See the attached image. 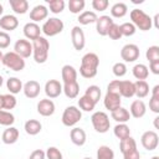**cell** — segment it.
<instances>
[{"mask_svg": "<svg viewBox=\"0 0 159 159\" xmlns=\"http://www.w3.org/2000/svg\"><path fill=\"white\" fill-rule=\"evenodd\" d=\"M22 82L20 78L17 77H10L7 78L6 81V88L9 89V93L11 94H16V93H20V91H22Z\"/></svg>", "mask_w": 159, "mask_h": 159, "instance_id": "cell-32", "label": "cell"}, {"mask_svg": "<svg viewBox=\"0 0 159 159\" xmlns=\"http://www.w3.org/2000/svg\"><path fill=\"white\" fill-rule=\"evenodd\" d=\"M145 57L150 62L159 61V47L158 46H149L145 51Z\"/></svg>", "mask_w": 159, "mask_h": 159, "instance_id": "cell-44", "label": "cell"}, {"mask_svg": "<svg viewBox=\"0 0 159 159\" xmlns=\"http://www.w3.org/2000/svg\"><path fill=\"white\" fill-rule=\"evenodd\" d=\"M158 120H159V117H155L154 118V127L158 129Z\"/></svg>", "mask_w": 159, "mask_h": 159, "instance_id": "cell-57", "label": "cell"}, {"mask_svg": "<svg viewBox=\"0 0 159 159\" xmlns=\"http://www.w3.org/2000/svg\"><path fill=\"white\" fill-rule=\"evenodd\" d=\"M135 149H137V142L132 137H128V138L122 139L119 142V150H120V153L123 155L127 154V153H129V152H133Z\"/></svg>", "mask_w": 159, "mask_h": 159, "instance_id": "cell-31", "label": "cell"}, {"mask_svg": "<svg viewBox=\"0 0 159 159\" xmlns=\"http://www.w3.org/2000/svg\"><path fill=\"white\" fill-rule=\"evenodd\" d=\"M145 113H147V106H145V103L142 99H135V101L132 102L130 108H129L130 117L139 119V118L144 117Z\"/></svg>", "mask_w": 159, "mask_h": 159, "instance_id": "cell-18", "label": "cell"}, {"mask_svg": "<svg viewBox=\"0 0 159 159\" xmlns=\"http://www.w3.org/2000/svg\"><path fill=\"white\" fill-rule=\"evenodd\" d=\"M47 5H48V11H51L52 14H61L65 10L66 2L63 0H47Z\"/></svg>", "mask_w": 159, "mask_h": 159, "instance_id": "cell-41", "label": "cell"}, {"mask_svg": "<svg viewBox=\"0 0 159 159\" xmlns=\"http://www.w3.org/2000/svg\"><path fill=\"white\" fill-rule=\"evenodd\" d=\"M107 36H109V39H112V40H119L122 37V34H120V30H119V25L113 22L111 25L109 30H108Z\"/></svg>", "mask_w": 159, "mask_h": 159, "instance_id": "cell-48", "label": "cell"}, {"mask_svg": "<svg viewBox=\"0 0 159 159\" xmlns=\"http://www.w3.org/2000/svg\"><path fill=\"white\" fill-rule=\"evenodd\" d=\"M96 159H114V152L108 145H99Z\"/></svg>", "mask_w": 159, "mask_h": 159, "instance_id": "cell-38", "label": "cell"}, {"mask_svg": "<svg viewBox=\"0 0 159 159\" xmlns=\"http://www.w3.org/2000/svg\"><path fill=\"white\" fill-rule=\"evenodd\" d=\"M24 129L25 132L29 134V135H36L41 132L42 129V124L40 123V120L37 119H29L25 122V125H24Z\"/></svg>", "mask_w": 159, "mask_h": 159, "instance_id": "cell-29", "label": "cell"}, {"mask_svg": "<svg viewBox=\"0 0 159 159\" xmlns=\"http://www.w3.org/2000/svg\"><path fill=\"white\" fill-rule=\"evenodd\" d=\"M119 84H120V81L119 80H113L108 83L107 86V92H111V93H118L119 94Z\"/></svg>", "mask_w": 159, "mask_h": 159, "instance_id": "cell-51", "label": "cell"}, {"mask_svg": "<svg viewBox=\"0 0 159 159\" xmlns=\"http://www.w3.org/2000/svg\"><path fill=\"white\" fill-rule=\"evenodd\" d=\"M2 12H4V6H2V4H0V16L2 15Z\"/></svg>", "mask_w": 159, "mask_h": 159, "instance_id": "cell-59", "label": "cell"}, {"mask_svg": "<svg viewBox=\"0 0 159 159\" xmlns=\"http://www.w3.org/2000/svg\"><path fill=\"white\" fill-rule=\"evenodd\" d=\"M149 94V84L147 81H135L134 82V96H137L139 99L147 97Z\"/></svg>", "mask_w": 159, "mask_h": 159, "instance_id": "cell-30", "label": "cell"}, {"mask_svg": "<svg viewBox=\"0 0 159 159\" xmlns=\"http://www.w3.org/2000/svg\"><path fill=\"white\" fill-rule=\"evenodd\" d=\"M158 19H159V14H155L154 19H152V24H154L155 29H159V24H158Z\"/></svg>", "mask_w": 159, "mask_h": 159, "instance_id": "cell-55", "label": "cell"}, {"mask_svg": "<svg viewBox=\"0 0 159 159\" xmlns=\"http://www.w3.org/2000/svg\"><path fill=\"white\" fill-rule=\"evenodd\" d=\"M108 6H109L108 0H93L92 1V7L97 11H104V10H107Z\"/></svg>", "mask_w": 159, "mask_h": 159, "instance_id": "cell-49", "label": "cell"}, {"mask_svg": "<svg viewBox=\"0 0 159 159\" xmlns=\"http://www.w3.org/2000/svg\"><path fill=\"white\" fill-rule=\"evenodd\" d=\"M0 159H1V158H0Z\"/></svg>", "mask_w": 159, "mask_h": 159, "instance_id": "cell-64", "label": "cell"}, {"mask_svg": "<svg viewBox=\"0 0 159 159\" xmlns=\"http://www.w3.org/2000/svg\"><path fill=\"white\" fill-rule=\"evenodd\" d=\"M119 30H120V34L122 36H125V37H129V36H133L137 31L135 26L132 24V22H123L119 25Z\"/></svg>", "mask_w": 159, "mask_h": 159, "instance_id": "cell-43", "label": "cell"}, {"mask_svg": "<svg viewBox=\"0 0 159 159\" xmlns=\"http://www.w3.org/2000/svg\"><path fill=\"white\" fill-rule=\"evenodd\" d=\"M129 17L130 22L135 26V29H139L140 31H148L153 27L152 17L140 9H133L129 14Z\"/></svg>", "mask_w": 159, "mask_h": 159, "instance_id": "cell-3", "label": "cell"}, {"mask_svg": "<svg viewBox=\"0 0 159 159\" xmlns=\"http://www.w3.org/2000/svg\"><path fill=\"white\" fill-rule=\"evenodd\" d=\"M82 118V111L76 106H68L62 113V124L66 127H73L76 125Z\"/></svg>", "mask_w": 159, "mask_h": 159, "instance_id": "cell-7", "label": "cell"}, {"mask_svg": "<svg viewBox=\"0 0 159 159\" xmlns=\"http://www.w3.org/2000/svg\"><path fill=\"white\" fill-rule=\"evenodd\" d=\"M113 19L109 16V15H102L97 19V21L94 22L96 24V30H97V34L101 35V36H107L108 34V30L111 27V25L113 24Z\"/></svg>", "mask_w": 159, "mask_h": 159, "instance_id": "cell-14", "label": "cell"}, {"mask_svg": "<svg viewBox=\"0 0 159 159\" xmlns=\"http://www.w3.org/2000/svg\"><path fill=\"white\" fill-rule=\"evenodd\" d=\"M99 66V57L94 52H87L82 60L80 66V75L83 78H93L97 75Z\"/></svg>", "mask_w": 159, "mask_h": 159, "instance_id": "cell-1", "label": "cell"}, {"mask_svg": "<svg viewBox=\"0 0 159 159\" xmlns=\"http://www.w3.org/2000/svg\"><path fill=\"white\" fill-rule=\"evenodd\" d=\"M103 104L106 107V109H108L109 112H113L114 109L119 108L122 104V97L118 93H111L107 92L104 98H103Z\"/></svg>", "mask_w": 159, "mask_h": 159, "instance_id": "cell-13", "label": "cell"}, {"mask_svg": "<svg viewBox=\"0 0 159 159\" xmlns=\"http://www.w3.org/2000/svg\"><path fill=\"white\" fill-rule=\"evenodd\" d=\"M119 94L124 98H132L134 96V82L132 81H120Z\"/></svg>", "mask_w": 159, "mask_h": 159, "instance_id": "cell-28", "label": "cell"}, {"mask_svg": "<svg viewBox=\"0 0 159 159\" xmlns=\"http://www.w3.org/2000/svg\"><path fill=\"white\" fill-rule=\"evenodd\" d=\"M1 139H2V142L5 144H14V143H16L17 139H19V129L12 127V125L7 127L4 130L2 135H1Z\"/></svg>", "mask_w": 159, "mask_h": 159, "instance_id": "cell-23", "label": "cell"}, {"mask_svg": "<svg viewBox=\"0 0 159 159\" xmlns=\"http://www.w3.org/2000/svg\"><path fill=\"white\" fill-rule=\"evenodd\" d=\"M153 75H159V61L155 62H150L149 63V68H148Z\"/></svg>", "mask_w": 159, "mask_h": 159, "instance_id": "cell-54", "label": "cell"}, {"mask_svg": "<svg viewBox=\"0 0 159 159\" xmlns=\"http://www.w3.org/2000/svg\"><path fill=\"white\" fill-rule=\"evenodd\" d=\"M19 26V20L15 15H4L0 17V29H2V31L7 32V31H14L16 27Z\"/></svg>", "mask_w": 159, "mask_h": 159, "instance_id": "cell-19", "label": "cell"}, {"mask_svg": "<svg viewBox=\"0 0 159 159\" xmlns=\"http://www.w3.org/2000/svg\"><path fill=\"white\" fill-rule=\"evenodd\" d=\"M149 109L154 113H159V84H155L152 89V97L149 99Z\"/></svg>", "mask_w": 159, "mask_h": 159, "instance_id": "cell-34", "label": "cell"}, {"mask_svg": "<svg viewBox=\"0 0 159 159\" xmlns=\"http://www.w3.org/2000/svg\"><path fill=\"white\" fill-rule=\"evenodd\" d=\"M123 159H140V154L138 152V149L133 150V152H129L127 154L123 155Z\"/></svg>", "mask_w": 159, "mask_h": 159, "instance_id": "cell-53", "label": "cell"}, {"mask_svg": "<svg viewBox=\"0 0 159 159\" xmlns=\"http://www.w3.org/2000/svg\"><path fill=\"white\" fill-rule=\"evenodd\" d=\"M22 91H24V94L30 98V99H34L36 98L39 94H40V91H41V87H40V83L35 80H30L27 81L24 86H22Z\"/></svg>", "mask_w": 159, "mask_h": 159, "instance_id": "cell-17", "label": "cell"}, {"mask_svg": "<svg viewBox=\"0 0 159 159\" xmlns=\"http://www.w3.org/2000/svg\"><path fill=\"white\" fill-rule=\"evenodd\" d=\"M91 122H92V125H93L94 130L98 132V133H107L111 128L109 117H108L107 113H104L102 111L94 112L91 117Z\"/></svg>", "mask_w": 159, "mask_h": 159, "instance_id": "cell-6", "label": "cell"}, {"mask_svg": "<svg viewBox=\"0 0 159 159\" xmlns=\"http://www.w3.org/2000/svg\"><path fill=\"white\" fill-rule=\"evenodd\" d=\"M2 83H4V78H2V76H0V87L2 86Z\"/></svg>", "mask_w": 159, "mask_h": 159, "instance_id": "cell-60", "label": "cell"}, {"mask_svg": "<svg viewBox=\"0 0 159 159\" xmlns=\"http://www.w3.org/2000/svg\"><path fill=\"white\" fill-rule=\"evenodd\" d=\"M70 139H71V142H72L75 145L82 147V145L86 143V140H87V135H86V132H84L82 128L75 127V128H72L71 132H70Z\"/></svg>", "mask_w": 159, "mask_h": 159, "instance_id": "cell-21", "label": "cell"}, {"mask_svg": "<svg viewBox=\"0 0 159 159\" xmlns=\"http://www.w3.org/2000/svg\"><path fill=\"white\" fill-rule=\"evenodd\" d=\"M83 159H92V158H89V157H86V158H83Z\"/></svg>", "mask_w": 159, "mask_h": 159, "instance_id": "cell-63", "label": "cell"}, {"mask_svg": "<svg viewBox=\"0 0 159 159\" xmlns=\"http://www.w3.org/2000/svg\"><path fill=\"white\" fill-rule=\"evenodd\" d=\"M98 19L97 14L94 11H89V10H86V11H82L80 15H78V22L81 25H89V24H93L96 22Z\"/></svg>", "mask_w": 159, "mask_h": 159, "instance_id": "cell-33", "label": "cell"}, {"mask_svg": "<svg viewBox=\"0 0 159 159\" xmlns=\"http://www.w3.org/2000/svg\"><path fill=\"white\" fill-rule=\"evenodd\" d=\"M113 133L119 140L130 137V129L125 123H117L116 127L113 128Z\"/></svg>", "mask_w": 159, "mask_h": 159, "instance_id": "cell-36", "label": "cell"}, {"mask_svg": "<svg viewBox=\"0 0 159 159\" xmlns=\"http://www.w3.org/2000/svg\"><path fill=\"white\" fill-rule=\"evenodd\" d=\"M43 89H45V94L47 96V98H50V99L57 98L62 93V84L57 80H48L45 83Z\"/></svg>", "mask_w": 159, "mask_h": 159, "instance_id": "cell-12", "label": "cell"}, {"mask_svg": "<svg viewBox=\"0 0 159 159\" xmlns=\"http://www.w3.org/2000/svg\"><path fill=\"white\" fill-rule=\"evenodd\" d=\"M50 42L46 37L40 36L32 41V57L36 63H45L48 58Z\"/></svg>", "mask_w": 159, "mask_h": 159, "instance_id": "cell-2", "label": "cell"}, {"mask_svg": "<svg viewBox=\"0 0 159 159\" xmlns=\"http://www.w3.org/2000/svg\"><path fill=\"white\" fill-rule=\"evenodd\" d=\"M71 40H72V45L75 47V50L81 51L83 50L84 45H86V37H84V32L80 26H73L71 30Z\"/></svg>", "mask_w": 159, "mask_h": 159, "instance_id": "cell-11", "label": "cell"}, {"mask_svg": "<svg viewBox=\"0 0 159 159\" xmlns=\"http://www.w3.org/2000/svg\"><path fill=\"white\" fill-rule=\"evenodd\" d=\"M111 117L112 119H114L117 123H127L130 119V114L129 111L124 107H119L117 109H114L113 112H111Z\"/></svg>", "mask_w": 159, "mask_h": 159, "instance_id": "cell-24", "label": "cell"}, {"mask_svg": "<svg viewBox=\"0 0 159 159\" xmlns=\"http://www.w3.org/2000/svg\"><path fill=\"white\" fill-rule=\"evenodd\" d=\"M16 103H17V99L14 94L11 93L4 94V109H7L10 112V109H14L16 107Z\"/></svg>", "mask_w": 159, "mask_h": 159, "instance_id": "cell-45", "label": "cell"}, {"mask_svg": "<svg viewBox=\"0 0 159 159\" xmlns=\"http://www.w3.org/2000/svg\"><path fill=\"white\" fill-rule=\"evenodd\" d=\"M10 42H11L10 35L7 32H5V31H0V50L7 48Z\"/></svg>", "mask_w": 159, "mask_h": 159, "instance_id": "cell-50", "label": "cell"}, {"mask_svg": "<svg viewBox=\"0 0 159 159\" xmlns=\"http://www.w3.org/2000/svg\"><path fill=\"white\" fill-rule=\"evenodd\" d=\"M143 1H144V0H139V1H138V0H133L132 2H133V4H142Z\"/></svg>", "mask_w": 159, "mask_h": 159, "instance_id": "cell-58", "label": "cell"}, {"mask_svg": "<svg viewBox=\"0 0 159 159\" xmlns=\"http://www.w3.org/2000/svg\"><path fill=\"white\" fill-rule=\"evenodd\" d=\"M14 52L21 56L24 60L32 56V43L26 39H20L14 45Z\"/></svg>", "mask_w": 159, "mask_h": 159, "instance_id": "cell-10", "label": "cell"}, {"mask_svg": "<svg viewBox=\"0 0 159 159\" xmlns=\"http://www.w3.org/2000/svg\"><path fill=\"white\" fill-rule=\"evenodd\" d=\"M101 94H102L101 88H99L98 86H96V84L88 86V87L86 88V92H84V96H87L88 98H91L96 104L98 103V101H99V98H101Z\"/></svg>", "mask_w": 159, "mask_h": 159, "instance_id": "cell-37", "label": "cell"}, {"mask_svg": "<svg viewBox=\"0 0 159 159\" xmlns=\"http://www.w3.org/2000/svg\"><path fill=\"white\" fill-rule=\"evenodd\" d=\"M29 159H46V154H45V152L42 149H35L30 154Z\"/></svg>", "mask_w": 159, "mask_h": 159, "instance_id": "cell-52", "label": "cell"}, {"mask_svg": "<svg viewBox=\"0 0 159 159\" xmlns=\"http://www.w3.org/2000/svg\"><path fill=\"white\" fill-rule=\"evenodd\" d=\"M2 55H4V53H2L1 50H0V62H1V60H2Z\"/></svg>", "mask_w": 159, "mask_h": 159, "instance_id": "cell-61", "label": "cell"}, {"mask_svg": "<svg viewBox=\"0 0 159 159\" xmlns=\"http://www.w3.org/2000/svg\"><path fill=\"white\" fill-rule=\"evenodd\" d=\"M63 27H65V24H63V21L61 19L50 17L43 22V25L41 27V32L45 36L52 37V36H56V35L61 34L63 31Z\"/></svg>", "mask_w": 159, "mask_h": 159, "instance_id": "cell-5", "label": "cell"}, {"mask_svg": "<svg viewBox=\"0 0 159 159\" xmlns=\"http://www.w3.org/2000/svg\"><path fill=\"white\" fill-rule=\"evenodd\" d=\"M4 109V94H0V111Z\"/></svg>", "mask_w": 159, "mask_h": 159, "instance_id": "cell-56", "label": "cell"}, {"mask_svg": "<svg viewBox=\"0 0 159 159\" xmlns=\"http://www.w3.org/2000/svg\"><path fill=\"white\" fill-rule=\"evenodd\" d=\"M15 123V116L9 111H0V125L11 127Z\"/></svg>", "mask_w": 159, "mask_h": 159, "instance_id": "cell-42", "label": "cell"}, {"mask_svg": "<svg viewBox=\"0 0 159 159\" xmlns=\"http://www.w3.org/2000/svg\"><path fill=\"white\" fill-rule=\"evenodd\" d=\"M68 10L72 14H81L83 10H84V6H86V1L84 0H70L68 4Z\"/></svg>", "mask_w": 159, "mask_h": 159, "instance_id": "cell-40", "label": "cell"}, {"mask_svg": "<svg viewBox=\"0 0 159 159\" xmlns=\"http://www.w3.org/2000/svg\"><path fill=\"white\" fill-rule=\"evenodd\" d=\"M140 143L143 145L144 149L152 152L154 149H157L158 144H159V137L157 134V132L154 130H147L142 134L140 137Z\"/></svg>", "mask_w": 159, "mask_h": 159, "instance_id": "cell-9", "label": "cell"}, {"mask_svg": "<svg viewBox=\"0 0 159 159\" xmlns=\"http://www.w3.org/2000/svg\"><path fill=\"white\" fill-rule=\"evenodd\" d=\"M45 154H46L47 159H63L61 150L58 148H56V147H48L46 149Z\"/></svg>", "mask_w": 159, "mask_h": 159, "instance_id": "cell-47", "label": "cell"}, {"mask_svg": "<svg viewBox=\"0 0 159 159\" xmlns=\"http://www.w3.org/2000/svg\"><path fill=\"white\" fill-rule=\"evenodd\" d=\"M139 47L135 43H127L120 50V57L124 62H135L139 58Z\"/></svg>", "mask_w": 159, "mask_h": 159, "instance_id": "cell-8", "label": "cell"}, {"mask_svg": "<svg viewBox=\"0 0 159 159\" xmlns=\"http://www.w3.org/2000/svg\"><path fill=\"white\" fill-rule=\"evenodd\" d=\"M55 109H56L55 103L50 98L40 99V102L37 103V112L42 117H50V116H52L55 113Z\"/></svg>", "mask_w": 159, "mask_h": 159, "instance_id": "cell-15", "label": "cell"}, {"mask_svg": "<svg viewBox=\"0 0 159 159\" xmlns=\"http://www.w3.org/2000/svg\"><path fill=\"white\" fill-rule=\"evenodd\" d=\"M1 63L7 67L9 70L11 71H15V72H19V71H22L25 68V60L19 56L16 52L11 51V52H6L2 55V60H1Z\"/></svg>", "mask_w": 159, "mask_h": 159, "instance_id": "cell-4", "label": "cell"}, {"mask_svg": "<svg viewBox=\"0 0 159 159\" xmlns=\"http://www.w3.org/2000/svg\"><path fill=\"white\" fill-rule=\"evenodd\" d=\"M127 12H128V6L124 2H116L111 7V15L116 19L124 17L127 15Z\"/></svg>", "mask_w": 159, "mask_h": 159, "instance_id": "cell-35", "label": "cell"}, {"mask_svg": "<svg viewBox=\"0 0 159 159\" xmlns=\"http://www.w3.org/2000/svg\"><path fill=\"white\" fill-rule=\"evenodd\" d=\"M132 73L137 78V81H145L149 76V70L144 63H137L133 66Z\"/></svg>", "mask_w": 159, "mask_h": 159, "instance_id": "cell-26", "label": "cell"}, {"mask_svg": "<svg viewBox=\"0 0 159 159\" xmlns=\"http://www.w3.org/2000/svg\"><path fill=\"white\" fill-rule=\"evenodd\" d=\"M62 92L65 93V96L70 99H73L78 96L80 93V84L78 82H70V83H63L62 84Z\"/></svg>", "mask_w": 159, "mask_h": 159, "instance_id": "cell-25", "label": "cell"}, {"mask_svg": "<svg viewBox=\"0 0 159 159\" xmlns=\"http://www.w3.org/2000/svg\"><path fill=\"white\" fill-rule=\"evenodd\" d=\"M47 16H48V9L45 5H42V4L34 6L32 10L30 11V20H31V22H36L37 24L40 21L46 20Z\"/></svg>", "mask_w": 159, "mask_h": 159, "instance_id": "cell-16", "label": "cell"}, {"mask_svg": "<svg viewBox=\"0 0 159 159\" xmlns=\"http://www.w3.org/2000/svg\"><path fill=\"white\" fill-rule=\"evenodd\" d=\"M78 107H80L81 111L92 112V111L94 109V107H96V103H94L91 98H88L87 96L83 94V96L80 97V99H78Z\"/></svg>", "mask_w": 159, "mask_h": 159, "instance_id": "cell-39", "label": "cell"}, {"mask_svg": "<svg viewBox=\"0 0 159 159\" xmlns=\"http://www.w3.org/2000/svg\"><path fill=\"white\" fill-rule=\"evenodd\" d=\"M9 4H10V7L12 9V11L15 14H19V15H24L29 10V1L27 0H10Z\"/></svg>", "mask_w": 159, "mask_h": 159, "instance_id": "cell-27", "label": "cell"}, {"mask_svg": "<svg viewBox=\"0 0 159 159\" xmlns=\"http://www.w3.org/2000/svg\"><path fill=\"white\" fill-rule=\"evenodd\" d=\"M112 72L116 77H123L127 73V66L124 62H116L112 67Z\"/></svg>", "mask_w": 159, "mask_h": 159, "instance_id": "cell-46", "label": "cell"}, {"mask_svg": "<svg viewBox=\"0 0 159 159\" xmlns=\"http://www.w3.org/2000/svg\"><path fill=\"white\" fill-rule=\"evenodd\" d=\"M152 159H159V157L158 155H154V157H152Z\"/></svg>", "mask_w": 159, "mask_h": 159, "instance_id": "cell-62", "label": "cell"}, {"mask_svg": "<svg viewBox=\"0 0 159 159\" xmlns=\"http://www.w3.org/2000/svg\"><path fill=\"white\" fill-rule=\"evenodd\" d=\"M22 32H24V35H25V37L27 39V40H36L37 37H40L41 36V27H40V25H37L36 22H27V24H25V26H24V29H22Z\"/></svg>", "mask_w": 159, "mask_h": 159, "instance_id": "cell-20", "label": "cell"}, {"mask_svg": "<svg viewBox=\"0 0 159 159\" xmlns=\"http://www.w3.org/2000/svg\"><path fill=\"white\" fill-rule=\"evenodd\" d=\"M61 77L63 83H70V82H76L77 81V71L73 66L71 65H65L61 70Z\"/></svg>", "mask_w": 159, "mask_h": 159, "instance_id": "cell-22", "label": "cell"}]
</instances>
